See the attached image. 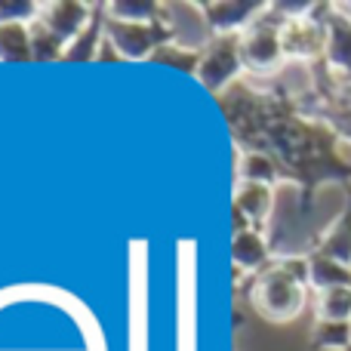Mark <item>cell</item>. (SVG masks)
Masks as SVG:
<instances>
[{
	"mask_svg": "<svg viewBox=\"0 0 351 351\" xmlns=\"http://www.w3.org/2000/svg\"><path fill=\"white\" fill-rule=\"evenodd\" d=\"M327 59L351 84V19L330 12L327 19Z\"/></svg>",
	"mask_w": 351,
	"mask_h": 351,
	"instance_id": "6da1fadb",
	"label": "cell"
},
{
	"mask_svg": "<svg viewBox=\"0 0 351 351\" xmlns=\"http://www.w3.org/2000/svg\"><path fill=\"white\" fill-rule=\"evenodd\" d=\"M308 278L321 293L336 290V287H351V268L336 259H327V256H317L308 268Z\"/></svg>",
	"mask_w": 351,
	"mask_h": 351,
	"instance_id": "7a4b0ae2",
	"label": "cell"
},
{
	"mask_svg": "<svg viewBox=\"0 0 351 351\" xmlns=\"http://www.w3.org/2000/svg\"><path fill=\"white\" fill-rule=\"evenodd\" d=\"M321 256H327V259H336V262H342V265L351 268V206L342 213V219L333 225V231L327 234Z\"/></svg>",
	"mask_w": 351,
	"mask_h": 351,
	"instance_id": "3957f363",
	"label": "cell"
},
{
	"mask_svg": "<svg viewBox=\"0 0 351 351\" xmlns=\"http://www.w3.org/2000/svg\"><path fill=\"white\" fill-rule=\"evenodd\" d=\"M321 321L351 324V287H336V290L321 293Z\"/></svg>",
	"mask_w": 351,
	"mask_h": 351,
	"instance_id": "277c9868",
	"label": "cell"
},
{
	"mask_svg": "<svg viewBox=\"0 0 351 351\" xmlns=\"http://www.w3.org/2000/svg\"><path fill=\"white\" fill-rule=\"evenodd\" d=\"M315 346L317 348H351V324L321 321L315 330Z\"/></svg>",
	"mask_w": 351,
	"mask_h": 351,
	"instance_id": "5b68a950",
	"label": "cell"
}]
</instances>
